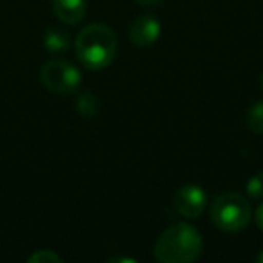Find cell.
<instances>
[{"instance_id": "6da1fadb", "label": "cell", "mask_w": 263, "mask_h": 263, "mask_svg": "<svg viewBox=\"0 0 263 263\" xmlns=\"http://www.w3.org/2000/svg\"><path fill=\"white\" fill-rule=\"evenodd\" d=\"M204 251V240L193 226L179 222L159 234L154 245V256L161 263L197 261Z\"/></svg>"}, {"instance_id": "7a4b0ae2", "label": "cell", "mask_w": 263, "mask_h": 263, "mask_svg": "<svg viewBox=\"0 0 263 263\" xmlns=\"http://www.w3.org/2000/svg\"><path fill=\"white\" fill-rule=\"evenodd\" d=\"M74 51L85 69H106L117 56V36L105 24H90L78 33Z\"/></svg>"}, {"instance_id": "3957f363", "label": "cell", "mask_w": 263, "mask_h": 263, "mask_svg": "<svg viewBox=\"0 0 263 263\" xmlns=\"http://www.w3.org/2000/svg\"><path fill=\"white\" fill-rule=\"evenodd\" d=\"M209 216L216 229L223 233H240L251 222V204L240 193H222L213 200L209 208Z\"/></svg>"}, {"instance_id": "277c9868", "label": "cell", "mask_w": 263, "mask_h": 263, "mask_svg": "<svg viewBox=\"0 0 263 263\" xmlns=\"http://www.w3.org/2000/svg\"><path fill=\"white\" fill-rule=\"evenodd\" d=\"M40 81L49 92L70 94L81 85V72L67 60H49L40 69Z\"/></svg>"}, {"instance_id": "5b68a950", "label": "cell", "mask_w": 263, "mask_h": 263, "mask_svg": "<svg viewBox=\"0 0 263 263\" xmlns=\"http://www.w3.org/2000/svg\"><path fill=\"white\" fill-rule=\"evenodd\" d=\"M173 205L175 209L187 220L198 218L208 208V195L197 184H186L179 187L173 195Z\"/></svg>"}, {"instance_id": "8992f818", "label": "cell", "mask_w": 263, "mask_h": 263, "mask_svg": "<svg viewBox=\"0 0 263 263\" xmlns=\"http://www.w3.org/2000/svg\"><path fill=\"white\" fill-rule=\"evenodd\" d=\"M161 36V22L154 15H141L132 20L128 27V40L136 47L146 49Z\"/></svg>"}, {"instance_id": "52a82bcc", "label": "cell", "mask_w": 263, "mask_h": 263, "mask_svg": "<svg viewBox=\"0 0 263 263\" xmlns=\"http://www.w3.org/2000/svg\"><path fill=\"white\" fill-rule=\"evenodd\" d=\"M52 11L67 26H78L87 15V0H52Z\"/></svg>"}, {"instance_id": "ba28073f", "label": "cell", "mask_w": 263, "mask_h": 263, "mask_svg": "<svg viewBox=\"0 0 263 263\" xmlns=\"http://www.w3.org/2000/svg\"><path fill=\"white\" fill-rule=\"evenodd\" d=\"M76 110L81 117L92 119V117L98 116L99 110H101V101H99V98L92 90H83V92H80L76 98Z\"/></svg>"}, {"instance_id": "9c48e42d", "label": "cell", "mask_w": 263, "mask_h": 263, "mask_svg": "<svg viewBox=\"0 0 263 263\" xmlns=\"http://www.w3.org/2000/svg\"><path fill=\"white\" fill-rule=\"evenodd\" d=\"M44 45L49 52H54V54H60V52H67L70 47V38L69 34L63 29H47L44 34Z\"/></svg>"}, {"instance_id": "30bf717a", "label": "cell", "mask_w": 263, "mask_h": 263, "mask_svg": "<svg viewBox=\"0 0 263 263\" xmlns=\"http://www.w3.org/2000/svg\"><path fill=\"white\" fill-rule=\"evenodd\" d=\"M245 126L256 134L261 136L263 134V101H256L245 112Z\"/></svg>"}, {"instance_id": "8fae6325", "label": "cell", "mask_w": 263, "mask_h": 263, "mask_svg": "<svg viewBox=\"0 0 263 263\" xmlns=\"http://www.w3.org/2000/svg\"><path fill=\"white\" fill-rule=\"evenodd\" d=\"M245 191L254 200H263V172H258L247 180Z\"/></svg>"}, {"instance_id": "7c38bea8", "label": "cell", "mask_w": 263, "mask_h": 263, "mask_svg": "<svg viewBox=\"0 0 263 263\" xmlns=\"http://www.w3.org/2000/svg\"><path fill=\"white\" fill-rule=\"evenodd\" d=\"M29 263H62L63 258L60 254H56L54 251H49V249H40V251L33 252V254L27 258Z\"/></svg>"}, {"instance_id": "4fadbf2b", "label": "cell", "mask_w": 263, "mask_h": 263, "mask_svg": "<svg viewBox=\"0 0 263 263\" xmlns=\"http://www.w3.org/2000/svg\"><path fill=\"white\" fill-rule=\"evenodd\" d=\"M254 222H256V226H258L259 229L263 231V204H261V205H258V209H256Z\"/></svg>"}, {"instance_id": "5bb4252c", "label": "cell", "mask_w": 263, "mask_h": 263, "mask_svg": "<svg viewBox=\"0 0 263 263\" xmlns=\"http://www.w3.org/2000/svg\"><path fill=\"white\" fill-rule=\"evenodd\" d=\"M110 263H121V261H126V263H137V259L134 258H124V256H116V258H108Z\"/></svg>"}, {"instance_id": "9a60e30c", "label": "cell", "mask_w": 263, "mask_h": 263, "mask_svg": "<svg viewBox=\"0 0 263 263\" xmlns=\"http://www.w3.org/2000/svg\"><path fill=\"white\" fill-rule=\"evenodd\" d=\"M136 2L141 6H154V4H157L159 0H136Z\"/></svg>"}, {"instance_id": "2e32d148", "label": "cell", "mask_w": 263, "mask_h": 263, "mask_svg": "<svg viewBox=\"0 0 263 263\" xmlns=\"http://www.w3.org/2000/svg\"><path fill=\"white\" fill-rule=\"evenodd\" d=\"M256 261H258V263H263V251L259 252L258 256H256Z\"/></svg>"}, {"instance_id": "e0dca14e", "label": "cell", "mask_w": 263, "mask_h": 263, "mask_svg": "<svg viewBox=\"0 0 263 263\" xmlns=\"http://www.w3.org/2000/svg\"><path fill=\"white\" fill-rule=\"evenodd\" d=\"M259 85H261V87H263V74H261V76H259Z\"/></svg>"}]
</instances>
